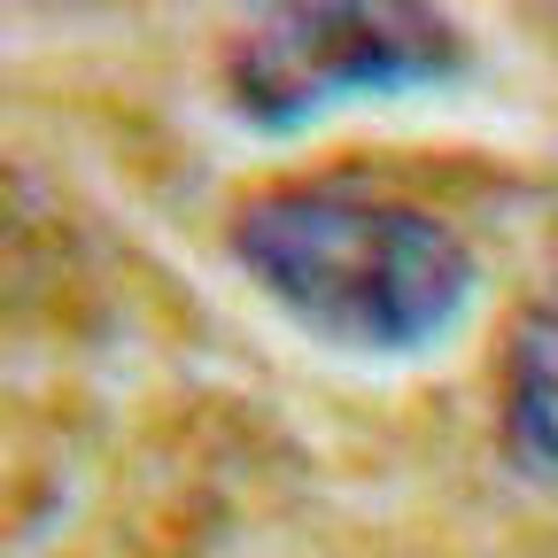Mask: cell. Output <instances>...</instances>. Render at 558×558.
<instances>
[{
  "mask_svg": "<svg viewBox=\"0 0 558 558\" xmlns=\"http://www.w3.org/2000/svg\"><path fill=\"white\" fill-rule=\"evenodd\" d=\"M226 241L233 264L303 333L357 349V357L435 349L473 303L465 241L411 202L349 186H279L241 202Z\"/></svg>",
  "mask_w": 558,
  "mask_h": 558,
  "instance_id": "1",
  "label": "cell"
},
{
  "mask_svg": "<svg viewBox=\"0 0 558 558\" xmlns=\"http://www.w3.org/2000/svg\"><path fill=\"white\" fill-rule=\"evenodd\" d=\"M465 70V32L435 9H365V0H318V9H271L226 54V94L256 124H303L349 94H411Z\"/></svg>",
  "mask_w": 558,
  "mask_h": 558,
  "instance_id": "2",
  "label": "cell"
},
{
  "mask_svg": "<svg viewBox=\"0 0 558 558\" xmlns=\"http://www.w3.org/2000/svg\"><path fill=\"white\" fill-rule=\"evenodd\" d=\"M505 442L527 481L558 488V295L512 341V396H505Z\"/></svg>",
  "mask_w": 558,
  "mask_h": 558,
  "instance_id": "3",
  "label": "cell"
}]
</instances>
